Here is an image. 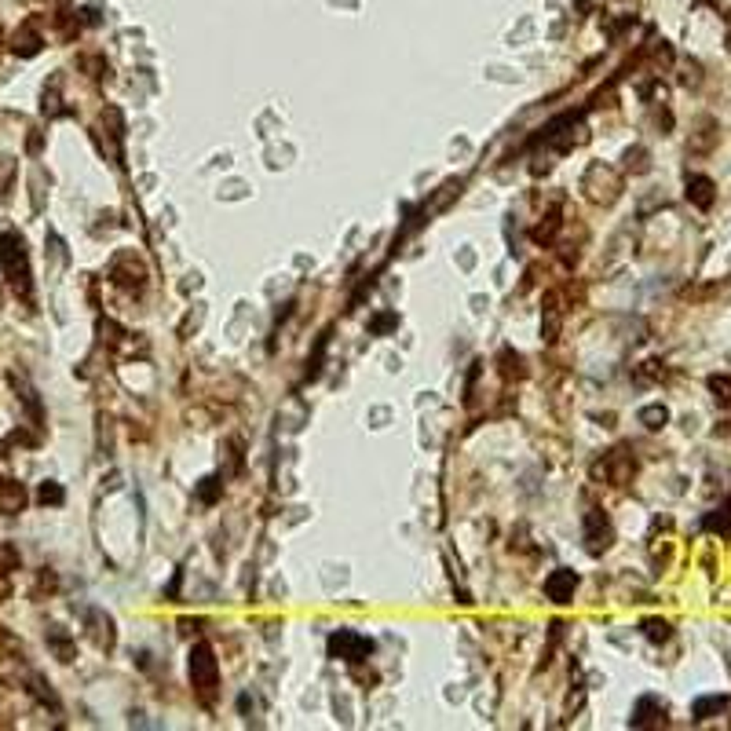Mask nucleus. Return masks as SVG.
Returning <instances> with one entry per match:
<instances>
[{"label":"nucleus","instance_id":"obj_14","mask_svg":"<svg viewBox=\"0 0 731 731\" xmlns=\"http://www.w3.org/2000/svg\"><path fill=\"white\" fill-rule=\"evenodd\" d=\"M11 48H15V55H26V59L37 55V52H40V33H33L30 26H23V30L15 33V45H11Z\"/></svg>","mask_w":731,"mask_h":731},{"label":"nucleus","instance_id":"obj_23","mask_svg":"<svg viewBox=\"0 0 731 731\" xmlns=\"http://www.w3.org/2000/svg\"><path fill=\"white\" fill-rule=\"evenodd\" d=\"M395 322H399L395 315H380V318H373V333H388Z\"/></svg>","mask_w":731,"mask_h":731},{"label":"nucleus","instance_id":"obj_9","mask_svg":"<svg viewBox=\"0 0 731 731\" xmlns=\"http://www.w3.org/2000/svg\"><path fill=\"white\" fill-rule=\"evenodd\" d=\"M687 201H691L695 209H709L717 201V187L709 176H698V172H691L687 176Z\"/></svg>","mask_w":731,"mask_h":731},{"label":"nucleus","instance_id":"obj_19","mask_svg":"<svg viewBox=\"0 0 731 731\" xmlns=\"http://www.w3.org/2000/svg\"><path fill=\"white\" fill-rule=\"evenodd\" d=\"M62 498H66V493H62L59 483H40V490H37V501H40V505H62Z\"/></svg>","mask_w":731,"mask_h":731},{"label":"nucleus","instance_id":"obj_7","mask_svg":"<svg viewBox=\"0 0 731 731\" xmlns=\"http://www.w3.org/2000/svg\"><path fill=\"white\" fill-rule=\"evenodd\" d=\"M110 274H114V282H117V286H124V289H143V282H146V267L136 260L132 252L117 256L114 267H110Z\"/></svg>","mask_w":731,"mask_h":731},{"label":"nucleus","instance_id":"obj_21","mask_svg":"<svg viewBox=\"0 0 731 731\" xmlns=\"http://www.w3.org/2000/svg\"><path fill=\"white\" fill-rule=\"evenodd\" d=\"M626 168H629V172H648V150L633 146L629 154H626Z\"/></svg>","mask_w":731,"mask_h":731},{"label":"nucleus","instance_id":"obj_13","mask_svg":"<svg viewBox=\"0 0 731 731\" xmlns=\"http://www.w3.org/2000/svg\"><path fill=\"white\" fill-rule=\"evenodd\" d=\"M702 527H706V530H713V534H731V498H727L720 508L709 512L706 520H702Z\"/></svg>","mask_w":731,"mask_h":731},{"label":"nucleus","instance_id":"obj_11","mask_svg":"<svg viewBox=\"0 0 731 731\" xmlns=\"http://www.w3.org/2000/svg\"><path fill=\"white\" fill-rule=\"evenodd\" d=\"M26 505V490L18 486L15 479H0V508L4 512H23Z\"/></svg>","mask_w":731,"mask_h":731},{"label":"nucleus","instance_id":"obj_17","mask_svg":"<svg viewBox=\"0 0 731 731\" xmlns=\"http://www.w3.org/2000/svg\"><path fill=\"white\" fill-rule=\"evenodd\" d=\"M709 392H713L717 402L731 406V373H713V377H709Z\"/></svg>","mask_w":731,"mask_h":731},{"label":"nucleus","instance_id":"obj_1","mask_svg":"<svg viewBox=\"0 0 731 731\" xmlns=\"http://www.w3.org/2000/svg\"><path fill=\"white\" fill-rule=\"evenodd\" d=\"M0 267H4V278L11 282V289L18 296H30V256H26L23 234L8 230L4 238H0Z\"/></svg>","mask_w":731,"mask_h":731},{"label":"nucleus","instance_id":"obj_2","mask_svg":"<svg viewBox=\"0 0 731 731\" xmlns=\"http://www.w3.org/2000/svg\"><path fill=\"white\" fill-rule=\"evenodd\" d=\"M190 684L201 695V702H212V695L220 687V662L209 643H194V651H190Z\"/></svg>","mask_w":731,"mask_h":731},{"label":"nucleus","instance_id":"obj_16","mask_svg":"<svg viewBox=\"0 0 731 731\" xmlns=\"http://www.w3.org/2000/svg\"><path fill=\"white\" fill-rule=\"evenodd\" d=\"M643 636H648L651 643H665L673 636V629H669V621H662V618H648V621H643Z\"/></svg>","mask_w":731,"mask_h":731},{"label":"nucleus","instance_id":"obj_3","mask_svg":"<svg viewBox=\"0 0 731 731\" xmlns=\"http://www.w3.org/2000/svg\"><path fill=\"white\" fill-rule=\"evenodd\" d=\"M585 190H589L592 201L611 205V201L621 194V176H618L614 168H607V165H592L589 176H585Z\"/></svg>","mask_w":731,"mask_h":731},{"label":"nucleus","instance_id":"obj_4","mask_svg":"<svg viewBox=\"0 0 731 731\" xmlns=\"http://www.w3.org/2000/svg\"><path fill=\"white\" fill-rule=\"evenodd\" d=\"M611 542H614L611 520H607L600 508H592V512L585 515V549H589L592 556H604V552L611 549Z\"/></svg>","mask_w":731,"mask_h":731},{"label":"nucleus","instance_id":"obj_8","mask_svg":"<svg viewBox=\"0 0 731 731\" xmlns=\"http://www.w3.org/2000/svg\"><path fill=\"white\" fill-rule=\"evenodd\" d=\"M574 589H578V574L567 571V567L552 571V574L545 578V596L552 600V604H567V600L574 596Z\"/></svg>","mask_w":731,"mask_h":731},{"label":"nucleus","instance_id":"obj_6","mask_svg":"<svg viewBox=\"0 0 731 731\" xmlns=\"http://www.w3.org/2000/svg\"><path fill=\"white\" fill-rule=\"evenodd\" d=\"M633 472H636V461L626 454V450H611V454L596 464V476H604L614 486H626L633 479Z\"/></svg>","mask_w":731,"mask_h":731},{"label":"nucleus","instance_id":"obj_22","mask_svg":"<svg viewBox=\"0 0 731 731\" xmlns=\"http://www.w3.org/2000/svg\"><path fill=\"white\" fill-rule=\"evenodd\" d=\"M15 563H18V552H15L11 545H0V574H4V571H11Z\"/></svg>","mask_w":731,"mask_h":731},{"label":"nucleus","instance_id":"obj_15","mask_svg":"<svg viewBox=\"0 0 731 731\" xmlns=\"http://www.w3.org/2000/svg\"><path fill=\"white\" fill-rule=\"evenodd\" d=\"M665 421H669V410H665V406H643L640 410V424L648 428V432H658V428H665Z\"/></svg>","mask_w":731,"mask_h":731},{"label":"nucleus","instance_id":"obj_12","mask_svg":"<svg viewBox=\"0 0 731 731\" xmlns=\"http://www.w3.org/2000/svg\"><path fill=\"white\" fill-rule=\"evenodd\" d=\"M727 709V695H706V698H695L691 706V713L695 720H709V717H720Z\"/></svg>","mask_w":731,"mask_h":731},{"label":"nucleus","instance_id":"obj_18","mask_svg":"<svg viewBox=\"0 0 731 731\" xmlns=\"http://www.w3.org/2000/svg\"><path fill=\"white\" fill-rule=\"evenodd\" d=\"M220 493H223V483H220L216 476H209V479H201V483H198V498H201L205 505H212V501L220 498Z\"/></svg>","mask_w":731,"mask_h":731},{"label":"nucleus","instance_id":"obj_10","mask_svg":"<svg viewBox=\"0 0 731 731\" xmlns=\"http://www.w3.org/2000/svg\"><path fill=\"white\" fill-rule=\"evenodd\" d=\"M629 724L633 727H658V724H665V706L658 698H640Z\"/></svg>","mask_w":731,"mask_h":731},{"label":"nucleus","instance_id":"obj_20","mask_svg":"<svg viewBox=\"0 0 731 731\" xmlns=\"http://www.w3.org/2000/svg\"><path fill=\"white\" fill-rule=\"evenodd\" d=\"M48 643H52V648L59 651V658H62V662H70V658H74V648H70V640L62 636L59 629H52V633H48Z\"/></svg>","mask_w":731,"mask_h":731},{"label":"nucleus","instance_id":"obj_5","mask_svg":"<svg viewBox=\"0 0 731 731\" xmlns=\"http://www.w3.org/2000/svg\"><path fill=\"white\" fill-rule=\"evenodd\" d=\"M373 651V643L358 636V633H348V629H340L329 636V655L333 658H344V662H362L366 655Z\"/></svg>","mask_w":731,"mask_h":731}]
</instances>
